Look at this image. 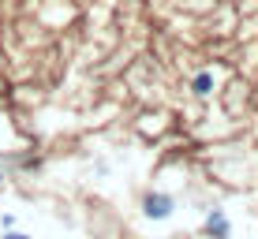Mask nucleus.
I'll return each mask as SVG.
<instances>
[{
  "instance_id": "nucleus-3",
  "label": "nucleus",
  "mask_w": 258,
  "mask_h": 239,
  "mask_svg": "<svg viewBox=\"0 0 258 239\" xmlns=\"http://www.w3.org/2000/svg\"><path fill=\"white\" fill-rule=\"evenodd\" d=\"M210 86H213L210 75H199V78H195V94H210Z\"/></svg>"
},
{
  "instance_id": "nucleus-2",
  "label": "nucleus",
  "mask_w": 258,
  "mask_h": 239,
  "mask_svg": "<svg viewBox=\"0 0 258 239\" xmlns=\"http://www.w3.org/2000/svg\"><path fill=\"white\" fill-rule=\"evenodd\" d=\"M206 228H210L213 235H228V220H225V213H210Z\"/></svg>"
},
{
  "instance_id": "nucleus-4",
  "label": "nucleus",
  "mask_w": 258,
  "mask_h": 239,
  "mask_svg": "<svg viewBox=\"0 0 258 239\" xmlns=\"http://www.w3.org/2000/svg\"><path fill=\"white\" fill-rule=\"evenodd\" d=\"M4 239H30V235H19V232H8Z\"/></svg>"
},
{
  "instance_id": "nucleus-1",
  "label": "nucleus",
  "mask_w": 258,
  "mask_h": 239,
  "mask_svg": "<svg viewBox=\"0 0 258 239\" xmlns=\"http://www.w3.org/2000/svg\"><path fill=\"white\" fill-rule=\"evenodd\" d=\"M168 213H172V198H168V194H146V217L161 220Z\"/></svg>"
}]
</instances>
